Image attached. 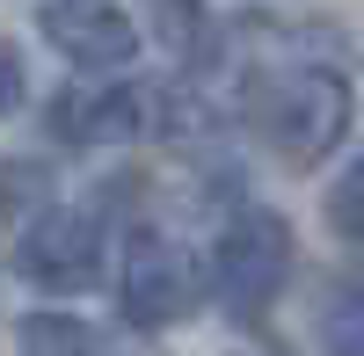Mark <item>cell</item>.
Returning a JSON list of instances; mask_svg holds the SVG:
<instances>
[{"label": "cell", "mask_w": 364, "mask_h": 356, "mask_svg": "<svg viewBox=\"0 0 364 356\" xmlns=\"http://www.w3.org/2000/svg\"><path fill=\"white\" fill-rule=\"evenodd\" d=\"M161 37L175 51L197 58V37H204V0H161Z\"/></svg>", "instance_id": "30bf717a"}, {"label": "cell", "mask_w": 364, "mask_h": 356, "mask_svg": "<svg viewBox=\"0 0 364 356\" xmlns=\"http://www.w3.org/2000/svg\"><path fill=\"white\" fill-rule=\"evenodd\" d=\"M15 356H109V342L80 313H22L15 320Z\"/></svg>", "instance_id": "52a82bcc"}, {"label": "cell", "mask_w": 364, "mask_h": 356, "mask_svg": "<svg viewBox=\"0 0 364 356\" xmlns=\"http://www.w3.org/2000/svg\"><path fill=\"white\" fill-rule=\"evenodd\" d=\"M15 277L51 291V299H73L102 277V218L95 211H73V204H44L37 218L15 233Z\"/></svg>", "instance_id": "277c9868"}, {"label": "cell", "mask_w": 364, "mask_h": 356, "mask_svg": "<svg viewBox=\"0 0 364 356\" xmlns=\"http://www.w3.org/2000/svg\"><path fill=\"white\" fill-rule=\"evenodd\" d=\"M321 211H328V233H336V240L364 247V153L343 160V174H336L328 196H321Z\"/></svg>", "instance_id": "9c48e42d"}, {"label": "cell", "mask_w": 364, "mask_h": 356, "mask_svg": "<svg viewBox=\"0 0 364 356\" xmlns=\"http://www.w3.org/2000/svg\"><path fill=\"white\" fill-rule=\"evenodd\" d=\"M22 95H29V80H22V51L0 37V116H15V109H22Z\"/></svg>", "instance_id": "8fae6325"}, {"label": "cell", "mask_w": 364, "mask_h": 356, "mask_svg": "<svg viewBox=\"0 0 364 356\" xmlns=\"http://www.w3.org/2000/svg\"><path fill=\"white\" fill-rule=\"evenodd\" d=\"M51 131L66 145H124L154 131V87H66L51 95Z\"/></svg>", "instance_id": "8992f818"}, {"label": "cell", "mask_w": 364, "mask_h": 356, "mask_svg": "<svg viewBox=\"0 0 364 356\" xmlns=\"http://www.w3.org/2000/svg\"><path fill=\"white\" fill-rule=\"evenodd\" d=\"M240 109H248V131L284 167H321L350 131V80L321 58H284V66L248 73Z\"/></svg>", "instance_id": "6da1fadb"}, {"label": "cell", "mask_w": 364, "mask_h": 356, "mask_svg": "<svg viewBox=\"0 0 364 356\" xmlns=\"http://www.w3.org/2000/svg\"><path fill=\"white\" fill-rule=\"evenodd\" d=\"M204 291H211V284H204L197 255L182 247V240H168V233H154V226L132 233L124 269H117V299H124V320H132V328H146V335L175 328V320H190V313L204 306Z\"/></svg>", "instance_id": "3957f363"}, {"label": "cell", "mask_w": 364, "mask_h": 356, "mask_svg": "<svg viewBox=\"0 0 364 356\" xmlns=\"http://www.w3.org/2000/svg\"><path fill=\"white\" fill-rule=\"evenodd\" d=\"M44 189H51L44 167H29V160H0V240H8V247H15V233L44 211Z\"/></svg>", "instance_id": "ba28073f"}, {"label": "cell", "mask_w": 364, "mask_h": 356, "mask_svg": "<svg viewBox=\"0 0 364 356\" xmlns=\"http://www.w3.org/2000/svg\"><path fill=\"white\" fill-rule=\"evenodd\" d=\"M211 299H219L233 320H262L277 306V291L291 284V226L277 211H233L219 226V240H211Z\"/></svg>", "instance_id": "7a4b0ae2"}, {"label": "cell", "mask_w": 364, "mask_h": 356, "mask_svg": "<svg viewBox=\"0 0 364 356\" xmlns=\"http://www.w3.org/2000/svg\"><path fill=\"white\" fill-rule=\"evenodd\" d=\"M44 44L80 73H124L139 58V22L117 8V0H51L37 15Z\"/></svg>", "instance_id": "5b68a950"}, {"label": "cell", "mask_w": 364, "mask_h": 356, "mask_svg": "<svg viewBox=\"0 0 364 356\" xmlns=\"http://www.w3.org/2000/svg\"><path fill=\"white\" fill-rule=\"evenodd\" d=\"M328 356H364V320H343L336 342H328Z\"/></svg>", "instance_id": "7c38bea8"}]
</instances>
